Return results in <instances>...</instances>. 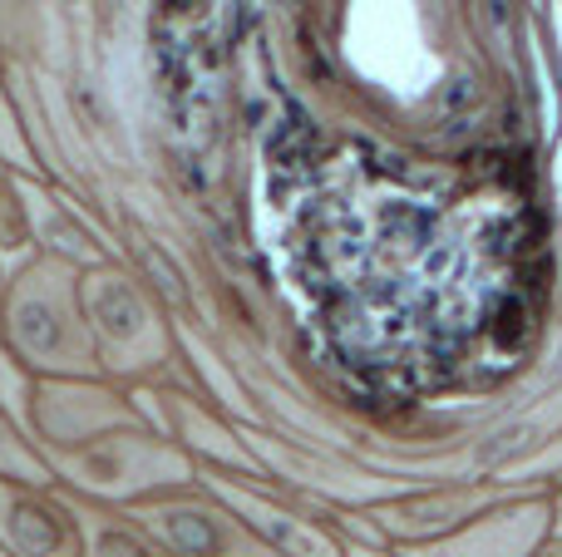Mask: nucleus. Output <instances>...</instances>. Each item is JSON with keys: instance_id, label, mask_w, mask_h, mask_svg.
<instances>
[{"instance_id": "3", "label": "nucleus", "mask_w": 562, "mask_h": 557, "mask_svg": "<svg viewBox=\"0 0 562 557\" xmlns=\"http://www.w3.org/2000/svg\"><path fill=\"white\" fill-rule=\"evenodd\" d=\"M10 331L15 345L40 365H79L85 361V336H79L75 316L59 306V296L49 286L25 282L15 311H10Z\"/></svg>"}, {"instance_id": "2", "label": "nucleus", "mask_w": 562, "mask_h": 557, "mask_svg": "<svg viewBox=\"0 0 562 557\" xmlns=\"http://www.w3.org/2000/svg\"><path fill=\"white\" fill-rule=\"evenodd\" d=\"M0 557H85L79 513L55 493L0 484Z\"/></svg>"}, {"instance_id": "1", "label": "nucleus", "mask_w": 562, "mask_h": 557, "mask_svg": "<svg viewBox=\"0 0 562 557\" xmlns=\"http://www.w3.org/2000/svg\"><path fill=\"white\" fill-rule=\"evenodd\" d=\"M128 519L154 533L173 557H267L247 523L217 499H154L138 503Z\"/></svg>"}, {"instance_id": "4", "label": "nucleus", "mask_w": 562, "mask_h": 557, "mask_svg": "<svg viewBox=\"0 0 562 557\" xmlns=\"http://www.w3.org/2000/svg\"><path fill=\"white\" fill-rule=\"evenodd\" d=\"M79 528H85V557H173L128 513H79Z\"/></svg>"}]
</instances>
